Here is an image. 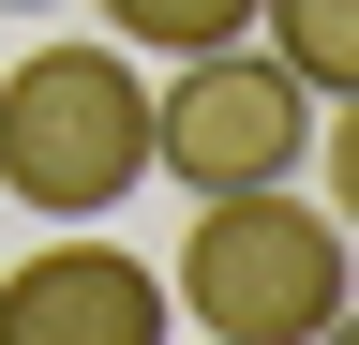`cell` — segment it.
<instances>
[{
	"instance_id": "6da1fadb",
	"label": "cell",
	"mask_w": 359,
	"mask_h": 345,
	"mask_svg": "<svg viewBox=\"0 0 359 345\" xmlns=\"http://www.w3.org/2000/svg\"><path fill=\"white\" fill-rule=\"evenodd\" d=\"M150 181V75L135 46H30L0 75V195L45 226H90Z\"/></svg>"
},
{
	"instance_id": "7a4b0ae2",
	"label": "cell",
	"mask_w": 359,
	"mask_h": 345,
	"mask_svg": "<svg viewBox=\"0 0 359 345\" xmlns=\"http://www.w3.org/2000/svg\"><path fill=\"white\" fill-rule=\"evenodd\" d=\"M165 300H180L195 330H224V345H314V330L344 315V226L299 210L285 181L195 195V240H180Z\"/></svg>"
},
{
	"instance_id": "3957f363",
	"label": "cell",
	"mask_w": 359,
	"mask_h": 345,
	"mask_svg": "<svg viewBox=\"0 0 359 345\" xmlns=\"http://www.w3.org/2000/svg\"><path fill=\"white\" fill-rule=\"evenodd\" d=\"M299 150H314V91L269 46H210V60H180L165 91H150V165H165L180 195L299 181Z\"/></svg>"
},
{
	"instance_id": "277c9868",
	"label": "cell",
	"mask_w": 359,
	"mask_h": 345,
	"mask_svg": "<svg viewBox=\"0 0 359 345\" xmlns=\"http://www.w3.org/2000/svg\"><path fill=\"white\" fill-rule=\"evenodd\" d=\"M165 271L150 255H120V240H90L60 226L45 255H15L0 271V345H165Z\"/></svg>"
},
{
	"instance_id": "5b68a950",
	"label": "cell",
	"mask_w": 359,
	"mask_h": 345,
	"mask_svg": "<svg viewBox=\"0 0 359 345\" xmlns=\"http://www.w3.org/2000/svg\"><path fill=\"white\" fill-rule=\"evenodd\" d=\"M255 30L299 91H359V0H255Z\"/></svg>"
},
{
	"instance_id": "8992f818",
	"label": "cell",
	"mask_w": 359,
	"mask_h": 345,
	"mask_svg": "<svg viewBox=\"0 0 359 345\" xmlns=\"http://www.w3.org/2000/svg\"><path fill=\"white\" fill-rule=\"evenodd\" d=\"M105 46H150V60H210V46H255V0H105Z\"/></svg>"
},
{
	"instance_id": "52a82bcc",
	"label": "cell",
	"mask_w": 359,
	"mask_h": 345,
	"mask_svg": "<svg viewBox=\"0 0 359 345\" xmlns=\"http://www.w3.org/2000/svg\"><path fill=\"white\" fill-rule=\"evenodd\" d=\"M330 226H359V91H344V136H330Z\"/></svg>"
},
{
	"instance_id": "ba28073f",
	"label": "cell",
	"mask_w": 359,
	"mask_h": 345,
	"mask_svg": "<svg viewBox=\"0 0 359 345\" xmlns=\"http://www.w3.org/2000/svg\"><path fill=\"white\" fill-rule=\"evenodd\" d=\"M314 345H359V300H344V315H330V330H314Z\"/></svg>"
},
{
	"instance_id": "9c48e42d",
	"label": "cell",
	"mask_w": 359,
	"mask_h": 345,
	"mask_svg": "<svg viewBox=\"0 0 359 345\" xmlns=\"http://www.w3.org/2000/svg\"><path fill=\"white\" fill-rule=\"evenodd\" d=\"M0 15H30V0H0Z\"/></svg>"
},
{
	"instance_id": "30bf717a",
	"label": "cell",
	"mask_w": 359,
	"mask_h": 345,
	"mask_svg": "<svg viewBox=\"0 0 359 345\" xmlns=\"http://www.w3.org/2000/svg\"><path fill=\"white\" fill-rule=\"evenodd\" d=\"M195 345H224V330H195Z\"/></svg>"
}]
</instances>
